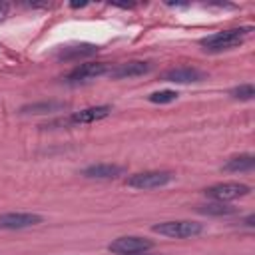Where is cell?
<instances>
[{"instance_id": "obj_1", "label": "cell", "mask_w": 255, "mask_h": 255, "mask_svg": "<svg viewBox=\"0 0 255 255\" xmlns=\"http://www.w3.org/2000/svg\"><path fill=\"white\" fill-rule=\"evenodd\" d=\"M253 32L251 26H243V28H231V30H221L215 34H209L205 38L199 40V44L203 46L205 52H223V50H231L235 46H239L249 34Z\"/></svg>"}, {"instance_id": "obj_2", "label": "cell", "mask_w": 255, "mask_h": 255, "mask_svg": "<svg viewBox=\"0 0 255 255\" xmlns=\"http://www.w3.org/2000/svg\"><path fill=\"white\" fill-rule=\"evenodd\" d=\"M153 233H159L163 237L171 239H187L203 233V225L197 221H187V219H177V221H163L151 227Z\"/></svg>"}, {"instance_id": "obj_3", "label": "cell", "mask_w": 255, "mask_h": 255, "mask_svg": "<svg viewBox=\"0 0 255 255\" xmlns=\"http://www.w3.org/2000/svg\"><path fill=\"white\" fill-rule=\"evenodd\" d=\"M151 247H153L151 239H145L139 235H124V237L114 239L108 245V251L116 255H133V253H145Z\"/></svg>"}, {"instance_id": "obj_4", "label": "cell", "mask_w": 255, "mask_h": 255, "mask_svg": "<svg viewBox=\"0 0 255 255\" xmlns=\"http://www.w3.org/2000/svg\"><path fill=\"white\" fill-rule=\"evenodd\" d=\"M207 197H211L213 201H233V199H239V197H245L251 193V187L245 185V183H239V181H227V183H217V185H211L203 191Z\"/></svg>"}, {"instance_id": "obj_5", "label": "cell", "mask_w": 255, "mask_h": 255, "mask_svg": "<svg viewBox=\"0 0 255 255\" xmlns=\"http://www.w3.org/2000/svg\"><path fill=\"white\" fill-rule=\"evenodd\" d=\"M173 171H141L128 177V185L133 189H155L173 181Z\"/></svg>"}, {"instance_id": "obj_6", "label": "cell", "mask_w": 255, "mask_h": 255, "mask_svg": "<svg viewBox=\"0 0 255 255\" xmlns=\"http://www.w3.org/2000/svg\"><path fill=\"white\" fill-rule=\"evenodd\" d=\"M44 221L42 215L38 213H28V211H12V213H2L0 215V229H26L40 225Z\"/></svg>"}, {"instance_id": "obj_7", "label": "cell", "mask_w": 255, "mask_h": 255, "mask_svg": "<svg viewBox=\"0 0 255 255\" xmlns=\"http://www.w3.org/2000/svg\"><path fill=\"white\" fill-rule=\"evenodd\" d=\"M110 68L104 62H88V64H80L76 66L70 74H68V82H88V80H96L104 74H108Z\"/></svg>"}, {"instance_id": "obj_8", "label": "cell", "mask_w": 255, "mask_h": 255, "mask_svg": "<svg viewBox=\"0 0 255 255\" xmlns=\"http://www.w3.org/2000/svg\"><path fill=\"white\" fill-rule=\"evenodd\" d=\"M151 70V66L147 62H141V60H131V62H124V64H118L116 68H110L108 76L114 78V80H126V78H137V76H143Z\"/></svg>"}, {"instance_id": "obj_9", "label": "cell", "mask_w": 255, "mask_h": 255, "mask_svg": "<svg viewBox=\"0 0 255 255\" xmlns=\"http://www.w3.org/2000/svg\"><path fill=\"white\" fill-rule=\"evenodd\" d=\"M207 74L193 68V66H179V68H171L163 74L165 82H173V84H193V82H201L205 80Z\"/></svg>"}, {"instance_id": "obj_10", "label": "cell", "mask_w": 255, "mask_h": 255, "mask_svg": "<svg viewBox=\"0 0 255 255\" xmlns=\"http://www.w3.org/2000/svg\"><path fill=\"white\" fill-rule=\"evenodd\" d=\"M112 114V106H92V108H86V110H80V112H74L68 120V124H74V126H82V124H94V122H100L104 118H108Z\"/></svg>"}, {"instance_id": "obj_11", "label": "cell", "mask_w": 255, "mask_h": 255, "mask_svg": "<svg viewBox=\"0 0 255 255\" xmlns=\"http://www.w3.org/2000/svg\"><path fill=\"white\" fill-rule=\"evenodd\" d=\"M126 171L124 165H116V163H94L88 165L82 175L84 177H92V179H114L118 175H122Z\"/></svg>"}, {"instance_id": "obj_12", "label": "cell", "mask_w": 255, "mask_h": 255, "mask_svg": "<svg viewBox=\"0 0 255 255\" xmlns=\"http://www.w3.org/2000/svg\"><path fill=\"white\" fill-rule=\"evenodd\" d=\"M255 167V157L251 153H241V155H235L231 159H227L223 163V171H251Z\"/></svg>"}, {"instance_id": "obj_13", "label": "cell", "mask_w": 255, "mask_h": 255, "mask_svg": "<svg viewBox=\"0 0 255 255\" xmlns=\"http://www.w3.org/2000/svg\"><path fill=\"white\" fill-rule=\"evenodd\" d=\"M64 108H68L64 102H40V104L22 106L20 112L22 114H54V112H62Z\"/></svg>"}, {"instance_id": "obj_14", "label": "cell", "mask_w": 255, "mask_h": 255, "mask_svg": "<svg viewBox=\"0 0 255 255\" xmlns=\"http://www.w3.org/2000/svg\"><path fill=\"white\" fill-rule=\"evenodd\" d=\"M197 211L203 213V215H215V217H221V215H233L237 209L231 207V205H225L223 201H213V203L199 205Z\"/></svg>"}, {"instance_id": "obj_15", "label": "cell", "mask_w": 255, "mask_h": 255, "mask_svg": "<svg viewBox=\"0 0 255 255\" xmlns=\"http://www.w3.org/2000/svg\"><path fill=\"white\" fill-rule=\"evenodd\" d=\"M98 52V46H92V44H82V46H68L62 50L60 58H78V56H90V54H96Z\"/></svg>"}, {"instance_id": "obj_16", "label": "cell", "mask_w": 255, "mask_h": 255, "mask_svg": "<svg viewBox=\"0 0 255 255\" xmlns=\"http://www.w3.org/2000/svg\"><path fill=\"white\" fill-rule=\"evenodd\" d=\"M177 92L175 90H159V92H153L147 96V100L151 104H169V102H175L177 100Z\"/></svg>"}, {"instance_id": "obj_17", "label": "cell", "mask_w": 255, "mask_h": 255, "mask_svg": "<svg viewBox=\"0 0 255 255\" xmlns=\"http://www.w3.org/2000/svg\"><path fill=\"white\" fill-rule=\"evenodd\" d=\"M229 96L235 98V100H253V96H255V88H253L251 84H241V86L233 88V90L229 92Z\"/></svg>"}, {"instance_id": "obj_18", "label": "cell", "mask_w": 255, "mask_h": 255, "mask_svg": "<svg viewBox=\"0 0 255 255\" xmlns=\"http://www.w3.org/2000/svg\"><path fill=\"white\" fill-rule=\"evenodd\" d=\"M10 12V4L8 2H0V20H4Z\"/></svg>"}, {"instance_id": "obj_19", "label": "cell", "mask_w": 255, "mask_h": 255, "mask_svg": "<svg viewBox=\"0 0 255 255\" xmlns=\"http://www.w3.org/2000/svg\"><path fill=\"white\" fill-rule=\"evenodd\" d=\"M253 221H255V217H253V215H249V217L245 219V225H247V227H253Z\"/></svg>"}, {"instance_id": "obj_20", "label": "cell", "mask_w": 255, "mask_h": 255, "mask_svg": "<svg viewBox=\"0 0 255 255\" xmlns=\"http://www.w3.org/2000/svg\"><path fill=\"white\" fill-rule=\"evenodd\" d=\"M133 255H147V253H133Z\"/></svg>"}]
</instances>
